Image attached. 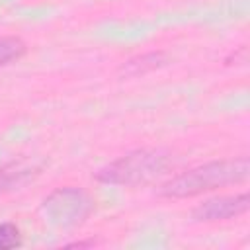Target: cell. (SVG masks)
I'll return each mask as SVG.
<instances>
[{
    "instance_id": "cell-1",
    "label": "cell",
    "mask_w": 250,
    "mask_h": 250,
    "mask_svg": "<svg viewBox=\"0 0 250 250\" xmlns=\"http://www.w3.org/2000/svg\"><path fill=\"white\" fill-rule=\"evenodd\" d=\"M248 174H250L248 156L213 160V162H205L191 170L172 176L170 180H166L160 186L158 193L164 197H174V199L195 197L199 193H205V191H211L217 188L240 184V182L248 180Z\"/></svg>"
},
{
    "instance_id": "cell-2",
    "label": "cell",
    "mask_w": 250,
    "mask_h": 250,
    "mask_svg": "<svg viewBox=\"0 0 250 250\" xmlns=\"http://www.w3.org/2000/svg\"><path fill=\"white\" fill-rule=\"evenodd\" d=\"M174 166L170 152L160 148H141L119 156L96 172V180L115 186H139L148 184L164 176Z\"/></svg>"
},
{
    "instance_id": "cell-3",
    "label": "cell",
    "mask_w": 250,
    "mask_h": 250,
    "mask_svg": "<svg viewBox=\"0 0 250 250\" xmlns=\"http://www.w3.org/2000/svg\"><path fill=\"white\" fill-rule=\"evenodd\" d=\"M92 199L78 188H59L45 201L43 209L51 223L59 227H72L82 223L92 211Z\"/></svg>"
},
{
    "instance_id": "cell-4",
    "label": "cell",
    "mask_w": 250,
    "mask_h": 250,
    "mask_svg": "<svg viewBox=\"0 0 250 250\" xmlns=\"http://www.w3.org/2000/svg\"><path fill=\"white\" fill-rule=\"evenodd\" d=\"M248 207H250V197L246 191L234 193V195H219V197H211V199H205L203 203H199L191 211V217L197 223L227 221V219L244 215L248 211Z\"/></svg>"
},
{
    "instance_id": "cell-5",
    "label": "cell",
    "mask_w": 250,
    "mask_h": 250,
    "mask_svg": "<svg viewBox=\"0 0 250 250\" xmlns=\"http://www.w3.org/2000/svg\"><path fill=\"white\" fill-rule=\"evenodd\" d=\"M33 174H35V170L29 168V166H23L21 162H14V164H8V166L0 168V193L8 191V189H14L16 186L23 184Z\"/></svg>"
},
{
    "instance_id": "cell-6",
    "label": "cell",
    "mask_w": 250,
    "mask_h": 250,
    "mask_svg": "<svg viewBox=\"0 0 250 250\" xmlns=\"http://www.w3.org/2000/svg\"><path fill=\"white\" fill-rule=\"evenodd\" d=\"M25 55V43L20 37H0V66H6Z\"/></svg>"
},
{
    "instance_id": "cell-7",
    "label": "cell",
    "mask_w": 250,
    "mask_h": 250,
    "mask_svg": "<svg viewBox=\"0 0 250 250\" xmlns=\"http://www.w3.org/2000/svg\"><path fill=\"white\" fill-rule=\"evenodd\" d=\"M166 62V57L162 53H150V55H143L139 59H131L123 70H127L129 74H141L145 70H152V68H158Z\"/></svg>"
},
{
    "instance_id": "cell-8",
    "label": "cell",
    "mask_w": 250,
    "mask_h": 250,
    "mask_svg": "<svg viewBox=\"0 0 250 250\" xmlns=\"http://www.w3.org/2000/svg\"><path fill=\"white\" fill-rule=\"evenodd\" d=\"M21 246V232L14 223H0V250Z\"/></svg>"
}]
</instances>
